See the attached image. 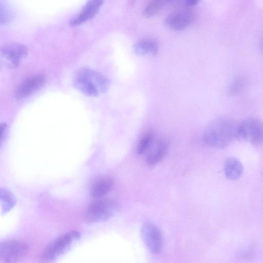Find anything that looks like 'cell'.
I'll use <instances>...</instances> for the list:
<instances>
[{"label": "cell", "instance_id": "cell-5", "mask_svg": "<svg viewBox=\"0 0 263 263\" xmlns=\"http://www.w3.org/2000/svg\"><path fill=\"white\" fill-rule=\"evenodd\" d=\"M237 136L255 146L263 144V121L256 118L245 119L238 126Z\"/></svg>", "mask_w": 263, "mask_h": 263}, {"label": "cell", "instance_id": "cell-17", "mask_svg": "<svg viewBox=\"0 0 263 263\" xmlns=\"http://www.w3.org/2000/svg\"><path fill=\"white\" fill-rule=\"evenodd\" d=\"M0 197L2 212L3 213H7L15 205V198L10 191L2 188L1 189Z\"/></svg>", "mask_w": 263, "mask_h": 263}, {"label": "cell", "instance_id": "cell-2", "mask_svg": "<svg viewBox=\"0 0 263 263\" xmlns=\"http://www.w3.org/2000/svg\"><path fill=\"white\" fill-rule=\"evenodd\" d=\"M73 83L79 90L89 96H97L104 92L109 84L104 75L88 67H81L76 71Z\"/></svg>", "mask_w": 263, "mask_h": 263}, {"label": "cell", "instance_id": "cell-15", "mask_svg": "<svg viewBox=\"0 0 263 263\" xmlns=\"http://www.w3.org/2000/svg\"><path fill=\"white\" fill-rule=\"evenodd\" d=\"M224 170L226 177L234 180L240 177L243 173V168L242 164L237 159L230 158L225 162Z\"/></svg>", "mask_w": 263, "mask_h": 263}, {"label": "cell", "instance_id": "cell-16", "mask_svg": "<svg viewBox=\"0 0 263 263\" xmlns=\"http://www.w3.org/2000/svg\"><path fill=\"white\" fill-rule=\"evenodd\" d=\"M155 138V133L152 130L145 132L139 139L136 151L138 154L141 155L146 152L152 145Z\"/></svg>", "mask_w": 263, "mask_h": 263}, {"label": "cell", "instance_id": "cell-7", "mask_svg": "<svg viewBox=\"0 0 263 263\" xmlns=\"http://www.w3.org/2000/svg\"><path fill=\"white\" fill-rule=\"evenodd\" d=\"M195 17V11L185 6L169 14L164 20V25L172 30L181 31L187 28Z\"/></svg>", "mask_w": 263, "mask_h": 263}, {"label": "cell", "instance_id": "cell-12", "mask_svg": "<svg viewBox=\"0 0 263 263\" xmlns=\"http://www.w3.org/2000/svg\"><path fill=\"white\" fill-rule=\"evenodd\" d=\"M168 148L167 141L160 139L156 141L154 146L146 156V162L151 166L159 163L165 156Z\"/></svg>", "mask_w": 263, "mask_h": 263}, {"label": "cell", "instance_id": "cell-8", "mask_svg": "<svg viewBox=\"0 0 263 263\" xmlns=\"http://www.w3.org/2000/svg\"><path fill=\"white\" fill-rule=\"evenodd\" d=\"M1 53L6 64L13 68L18 66L20 61L27 55V48L21 43L9 42L2 46Z\"/></svg>", "mask_w": 263, "mask_h": 263}, {"label": "cell", "instance_id": "cell-1", "mask_svg": "<svg viewBox=\"0 0 263 263\" xmlns=\"http://www.w3.org/2000/svg\"><path fill=\"white\" fill-rule=\"evenodd\" d=\"M238 126L230 118L221 117L211 122L203 133L204 142L212 147L223 148L238 138Z\"/></svg>", "mask_w": 263, "mask_h": 263}, {"label": "cell", "instance_id": "cell-3", "mask_svg": "<svg viewBox=\"0 0 263 263\" xmlns=\"http://www.w3.org/2000/svg\"><path fill=\"white\" fill-rule=\"evenodd\" d=\"M117 204L109 199H97L88 206L84 219L89 223L102 222L108 220L115 214Z\"/></svg>", "mask_w": 263, "mask_h": 263}, {"label": "cell", "instance_id": "cell-9", "mask_svg": "<svg viewBox=\"0 0 263 263\" xmlns=\"http://www.w3.org/2000/svg\"><path fill=\"white\" fill-rule=\"evenodd\" d=\"M141 236L145 245L151 252L157 254L161 251L162 236L156 226L150 222H145L141 228Z\"/></svg>", "mask_w": 263, "mask_h": 263}, {"label": "cell", "instance_id": "cell-19", "mask_svg": "<svg viewBox=\"0 0 263 263\" xmlns=\"http://www.w3.org/2000/svg\"><path fill=\"white\" fill-rule=\"evenodd\" d=\"M247 80L246 77L241 76L236 78L229 87L230 94L233 96L241 93L246 88Z\"/></svg>", "mask_w": 263, "mask_h": 263}, {"label": "cell", "instance_id": "cell-21", "mask_svg": "<svg viewBox=\"0 0 263 263\" xmlns=\"http://www.w3.org/2000/svg\"><path fill=\"white\" fill-rule=\"evenodd\" d=\"M199 3L197 0H189L184 2V5L186 7H192L196 5Z\"/></svg>", "mask_w": 263, "mask_h": 263}, {"label": "cell", "instance_id": "cell-14", "mask_svg": "<svg viewBox=\"0 0 263 263\" xmlns=\"http://www.w3.org/2000/svg\"><path fill=\"white\" fill-rule=\"evenodd\" d=\"M113 180L108 177H103L97 179L92 185L90 189L91 196L96 199L102 198L112 189Z\"/></svg>", "mask_w": 263, "mask_h": 263}, {"label": "cell", "instance_id": "cell-13", "mask_svg": "<svg viewBox=\"0 0 263 263\" xmlns=\"http://www.w3.org/2000/svg\"><path fill=\"white\" fill-rule=\"evenodd\" d=\"M135 52L138 55L155 56L158 53L159 44L152 37H144L137 41L134 46Z\"/></svg>", "mask_w": 263, "mask_h": 263}, {"label": "cell", "instance_id": "cell-11", "mask_svg": "<svg viewBox=\"0 0 263 263\" xmlns=\"http://www.w3.org/2000/svg\"><path fill=\"white\" fill-rule=\"evenodd\" d=\"M103 3L101 0L88 1L81 10L70 21L72 26L80 25L92 18L98 12Z\"/></svg>", "mask_w": 263, "mask_h": 263}, {"label": "cell", "instance_id": "cell-6", "mask_svg": "<svg viewBox=\"0 0 263 263\" xmlns=\"http://www.w3.org/2000/svg\"><path fill=\"white\" fill-rule=\"evenodd\" d=\"M29 251L28 246L21 241L6 240L0 244V257L4 263H15L23 259Z\"/></svg>", "mask_w": 263, "mask_h": 263}, {"label": "cell", "instance_id": "cell-18", "mask_svg": "<svg viewBox=\"0 0 263 263\" xmlns=\"http://www.w3.org/2000/svg\"><path fill=\"white\" fill-rule=\"evenodd\" d=\"M167 1L156 0L148 3L143 10L145 17H151L157 14L166 5Z\"/></svg>", "mask_w": 263, "mask_h": 263}, {"label": "cell", "instance_id": "cell-10", "mask_svg": "<svg viewBox=\"0 0 263 263\" xmlns=\"http://www.w3.org/2000/svg\"><path fill=\"white\" fill-rule=\"evenodd\" d=\"M45 77L42 74L29 76L23 80L16 87L15 95L17 99L28 97L40 89L44 84Z\"/></svg>", "mask_w": 263, "mask_h": 263}, {"label": "cell", "instance_id": "cell-20", "mask_svg": "<svg viewBox=\"0 0 263 263\" xmlns=\"http://www.w3.org/2000/svg\"><path fill=\"white\" fill-rule=\"evenodd\" d=\"M11 17L10 11L5 6L1 5V23H5L8 22Z\"/></svg>", "mask_w": 263, "mask_h": 263}, {"label": "cell", "instance_id": "cell-4", "mask_svg": "<svg viewBox=\"0 0 263 263\" xmlns=\"http://www.w3.org/2000/svg\"><path fill=\"white\" fill-rule=\"evenodd\" d=\"M81 236L79 232L72 231L60 236L50 244L42 253L41 260L49 263L62 254L68 247Z\"/></svg>", "mask_w": 263, "mask_h": 263}]
</instances>
